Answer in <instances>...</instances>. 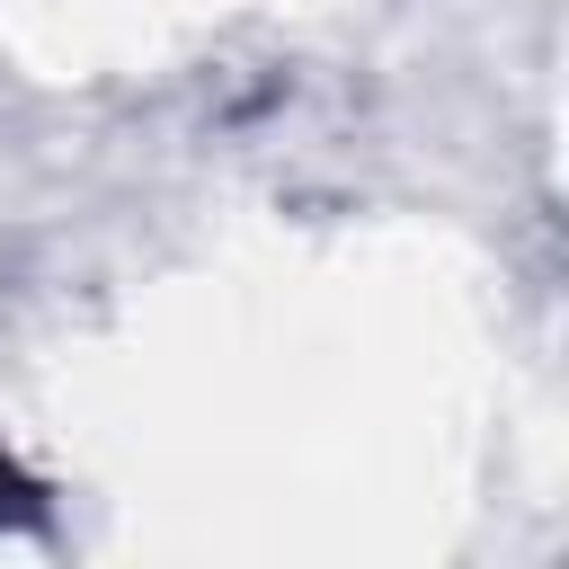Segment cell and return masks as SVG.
<instances>
[]
</instances>
